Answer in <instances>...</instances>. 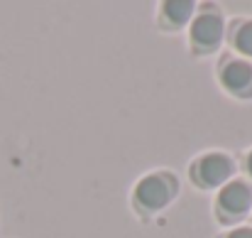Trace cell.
<instances>
[{
	"label": "cell",
	"mask_w": 252,
	"mask_h": 238,
	"mask_svg": "<svg viewBox=\"0 0 252 238\" xmlns=\"http://www.w3.org/2000/svg\"><path fill=\"white\" fill-rule=\"evenodd\" d=\"M179 192H181V182H179L176 172L152 169V172L142 174L132 187V194H130L132 211L142 221H147V219L167 211L169 206L179 199Z\"/></svg>",
	"instance_id": "cell-1"
},
{
	"label": "cell",
	"mask_w": 252,
	"mask_h": 238,
	"mask_svg": "<svg viewBox=\"0 0 252 238\" xmlns=\"http://www.w3.org/2000/svg\"><path fill=\"white\" fill-rule=\"evenodd\" d=\"M225 32H228V15L218 2H198V10L186 27V40H189V52L198 59L211 57L220 52L225 44Z\"/></svg>",
	"instance_id": "cell-2"
},
{
	"label": "cell",
	"mask_w": 252,
	"mask_h": 238,
	"mask_svg": "<svg viewBox=\"0 0 252 238\" xmlns=\"http://www.w3.org/2000/svg\"><path fill=\"white\" fill-rule=\"evenodd\" d=\"M186 174L198 192H218L238 177V158L228 150H206L189 162Z\"/></svg>",
	"instance_id": "cell-3"
},
{
	"label": "cell",
	"mask_w": 252,
	"mask_h": 238,
	"mask_svg": "<svg viewBox=\"0 0 252 238\" xmlns=\"http://www.w3.org/2000/svg\"><path fill=\"white\" fill-rule=\"evenodd\" d=\"M252 214V182L248 177H235L225 187L216 192L213 199V219L218 226L233 229L245 224Z\"/></svg>",
	"instance_id": "cell-4"
},
{
	"label": "cell",
	"mask_w": 252,
	"mask_h": 238,
	"mask_svg": "<svg viewBox=\"0 0 252 238\" xmlns=\"http://www.w3.org/2000/svg\"><path fill=\"white\" fill-rule=\"evenodd\" d=\"M216 81L218 86L238 98V101H252V62L243 59L233 52H220L216 62Z\"/></svg>",
	"instance_id": "cell-5"
},
{
	"label": "cell",
	"mask_w": 252,
	"mask_h": 238,
	"mask_svg": "<svg viewBox=\"0 0 252 238\" xmlns=\"http://www.w3.org/2000/svg\"><path fill=\"white\" fill-rule=\"evenodd\" d=\"M198 10V0H162L157 5V27L162 32H181L191 25Z\"/></svg>",
	"instance_id": "cell-6"
},
{
	"label": "cell",
	"mask_w": 252,
	"mask_h": 238,
	"mask_svg": "<svg viewBox=\"0 0 252 238\" xmlns=\"http://www.w3.org/2000/svg\"><path fill=\"white\" fill-rule=\"evenodd\" d=\"M225 44H228V52L252 62V17L238 15L228 20Z\"/></svg>",
	"instance_id": "cell-7"
},
{
	"label": "cell",
	"mask_w": 252,
	"mask_h": 238,
	"mask_svg": "<svg viewBox=\"0 0 252 238\" xmlns=\"http://www.w3.org/2000/svg\"><path fill=\"white\" fill-rule=\"evenodd\" d=\"M216 238H252V224H240V226L225 229V231H220Z\"/></svg>",
	"instance_id": "cell-8"
},
{
	"label": "cell",
	"mask_w": 252,
	"mask_h": 238,
	"mask_svg": "<svg viewBox=\"0 0 252 238\" xmlns=\"http://www.w3.org/2000/svg\"><path fill=\"white\" fill-rule=\"evenodd\" d=\"M245 174H248V179L252 182V148L245 153Z\"/></svg>",
	"instance_id": "cell-9"
}]
</instances>
